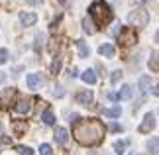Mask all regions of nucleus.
I'll return each mask as SVG.
<instances>
[{"instance_id":"nucleus-1","label":"nucleus","mask_w":159,"mask_h":155,"mask_svg":"<svg viewBox=\"0 0 159 155\" xmlns=\"http://www.w3.org/2000/svg\"><path fill=\"white\" fill-rule=\"evenodd\" d=\"M73 138L81 145H96L104 138V124L98 118H79L73 126Z\"/></svg>"},{"instance_id":"nucleus-2","label":"nucleus","mask_w":159,"mask_h":155,"mask_svg":"<svg viewBox=\"0 0 159 155\" xmlns=\"http://www.w3.org/2000/svg\"><path fill=\"white\" fill-rule=\"evenodd\" d=\"M89 14L94 20L93 24H96V26H106L112 20V8H110L104 0H94L89 8Z\"/></svg>"},{"instance_id":"nucleus-3","label":"nucleus","mask_w":159,"mask_h":155,"mask_svg":"<svg viewBox=\"0 0 159 155\" xmlns=\"http://www.w3.org/2000/svg\"><path fill=\"white\" fill-rule=\"evenodd\" d=\"M138 41V34H136V28H132V26H124L120 30V34H118V43L120 45H134V43Z\"/></svg>"},{"instance_id":"nucleus-4","label":"nucleus","mask_w":159,"mask_h":155,"mask_svg":"<svg viewBox=\"0 0 159 155\" xmlns=\"http://www.w3.org/2000/svg\"><path fill=\"white\" fill-rule=\"evenodd\" d=\"M128 20H130L136 28H143V26H148V22H149V12L143 10V8H138V10L130 12Z\"/></svg>"},{"instance_id":"nucleus-5","label":"nucleus","mask_w":159,"mask_h":155,"mask_svg":"<svg viewBox=\"0 0 159 155\" xmlns=\"http://www.w3.org/2000/svg\"><path fill=\"white\" fill-rule=\"evenodd\" d=\"M34 102H35V98H22V100H18L12 106V112L22 114V116H30L34 112Z\"/></svg>"},{"instance_id":"nucleus-6","label":"nucleus","mask_w":159,"mask_h":155,"mask_svg":"<svg viewBox=\"0 0 159 155\" xmlns=\"http://www.w3.org/2000/svg\"><path fill=\"white\" fill-rule=\"evenodd\" d=\"M155 128V114H145V118H143V122L139 124V128H138V132L139 134H149L151 130Z\"/></svg>"},{"instance_id":"nucleus-7","label":"nucleus","mask_w":159,"mask_h":155,"mask_svg":"<svg viewBox=\"0 0 159 155\" xmlns=\"http://www.w3.org/2000/svg\"><path fill=\"white\" fill-rule=\"evenodd\" d=\"M12 132H14L16 138H22L28 132V122L26 120H14L12 122Z\"/></svg>"},{"instance_id":"nucleus-8","label":"nucleus","mask_w":159,"mask_h":155,"mask_svg":"<svg viewBox=\"0 0 159 155\" xmlns=\"http://www.w3.org/2000/svg\"><path fill=\"white\" fill-rule=\"evenodd\" d=\"M77 102L83 104V106H89V104L93 102V90H89V89L81 90V92L77 94Z\"/></svg>"},{"instance_id":"nucleus-9","label":"nucleus","mask_w":159,"mask_h":155,"mask_svg":"<svg viewBox=\"0 0 159 155\" xmlns=\"http://www.w3.org/2000/svg\"><path fill=\"white\" fill-rule=\"evenodd\" d=\"M41 83H43V79H41V75H38V73H30L28 79H26L28 89H38Z\"/></svg>"},{"instance_id":"nucleus-10","label":"nucleus","mask_w":159,"mask_h":155,"mask_svg":"<svg viewBox=\"0 0 159 155\" xmlns=\"http://www.w3.org/2000/svg\"><path fill=\"white\" fill-rule=\"evenodd\" d=\"M20 22L24 26H34L35 22H38V16L34 14V12H22L20 14Z\"/></svg>"},{"instance_id":"nucleus-11","label":"nucleus","mask_w":159,"mask_h":155,"mask_svg":"<svg viewBox=\"0 0 159 155\" xmlns=\"http://www.w3.org/2000/svg\"><path fill=\"white\" fill-rule=\"evenodd\" d=\"M16 94V90L14 89H4V90H0V108L6 106V104H10V98Z\"/></svg>"},{"instance_id":"nucleus-12","label":"nucleus","mask_w":159,"mask_h":155,"mask_svg":"<svg viewBox=\"0 0 159 155\" xmlns=\"http://www.w3.org/2000/svg\"><path fill=\"white\" fill-rule=\"evenodd\" d=\"M132 94H134L132 84H124V86H122V90L116 94V100H128V98H132Z\"/></svg>"},{"instance_id":"nucleus-13","label":"nucleus","mask_w":159,"mask_h":155,"mask_svg":"<svg viewBox=\"0 0 159 155\" xmlns=\"http://www.w3.org/2000/svg\"><path fill=\"white\" fill-rule=\"evenodd\" d=\"M53 138H55L57 144H65L69 135H67V130L65 128H57V130H55V134H53Z\"/></svg>"},{"instance_id":"nucleus-14","label":"nucleus","mask_w":159,"mask_h":155,"mask_svg":"<svg viewBox=\"0 0 159 155\" xmlns=\"http://www.w3.org/2000/svg\"><path fill=\"white\" fill-rule=\"evenodd\" d=\"M77 47H79V57H81V59L89 57L90 49H89V45H87V43H84L83 39H77Z\"/></svg>"},{"instance_id":"nucleus-15","label":"nucleus","mask_w":159,"mask_h":155,"mask_svg":"<svg viewBox=\"0 0 159 155\" xmlns=\"http://www.w3.org/2000/svg\"><path fill=\"white\" fill-rule=\"evenodd\" d=\"M98 51H100V55H104V57H114L116 49L110 45V43H104V45H100V47H98Z\"/></svg>"},{"instance_id":"nucleus-16","label":"nucleus","mask_w":159,"mask_h":155,"mask_svg":"<svg viewBox=\"0 0 159 155\" xmlns=\"http://www.w3.org/2000/svg\"><path fill=\"white\" fill-rule=\"evenodd\" d=\"M81 77H83V80H84L87 84H94V83H96V75H94V71H93V69H87Z\"/></svg>"},{"instance_id":"nucleus-17","label":"nucleus","mask_w":159,"mask_h":155,"mask_svg":"<svg viewBox=\"0 0 159 155\" xmlns=\"http://www.w3.org/2000/svg\"><path fill=\"white\" fill-rule=\"evenodd\" d=\"M41 120H43V124H47V126H53L55 124V116L51 112V108H47L43 114H41Z\"/></svg>"},{"instance_id":"nucleus-18","label":"nucleus","mask_w":159,"mask_h":155,"mask_svg":"<svg viewBox=\"0 0 159 155\" xmlns=\"http://www.w3.org/2000/svg\"><path fill=\"white\" fill-rule=\"evenodd\" d=\"M151 89V79L149 77H139V90H142V92H148Z\"/></svg>"},{"instance_id":"nucleus-19","label":"nucleus","mask_w":159,"mask_h":155,"mask_svg":"<svg viewBox=\"0 0 159 155\" xmlns=\"http://www.w3.org/2000/svg\"><path fill=\"white\" fill-rule=\"evenodd\" d=\"M61 65H63V59H61V57H59V55H55V59H53V63H51V67H49V69H51V73H53V75H57V73L61 71Z\"/></svg>"},{"instance_id":"nucleus-20","label":"nucleus","mask_w":159,"mask_h":155,"mask_svg":"<svg viewBox=\"0 0 159 155\" xmlns=\"http://www.w3.org/2000/svg\"><path fill=\"white\" fill-rule=\"evenodd\" d=\"M83 30H84L87 34H94V32H96L93 20H89V18H84V20H83Z\"/></svg>"},{"instance_id":"nucleus-21","label":"nucleus","mask_w":159,"mask_h":155,"mask_svg":"<svg viewBox=\"0 0 159 155\" xmlns=\"http://www.w3.org/2000/svg\"><path fill=\"white\" fill-rule=\"evenodd\" d=\"M120 114H122V108H120V106H116V108H106V110H104V116H106V118H118Z\"/></svg>"},{"instance_id":"nucleus-22","label":"nucleus","mask_w":159,"mask_h":155,"mask_svg":"<svg viewBox=\"0 0 159 155\" xmlns=\"http://www.w3.org/2000/svg\"><path fill=\"white\" fill-rule=\"evenodd\" d=\"M149 69L153 71V73H157V71H159V67H157V51L151 53V59H149Z\"/></svg>"},{"instance_id":"nucleus-23","label":"nucleus","mask_w":159,"mask_h":155,"mask_svg":"<svg viewBox=\"0 0 159 155\" xmlns=\"http://www.w3.org/2000/svg\"><path fill=\"white\" fill-rule=\"evenodd\" d=\"M59 38H53L51 41H49V51H51V55H55V53H57V49H59Z\"/></svg>"},{"instance_id":"nucleus-24","label":"nucleus","mask_w":159,"mask_h":155,"mask_svg":"<svg viewBox=\"0 0 159 155\" xmlns=\"http://www.w3.org/2000/svg\"><path fill=\"white\" fill-rule=\"evenodd\" d=\"M14 149H16L18 153H20V155H32V153H34V151H32V149H30V147H28V145H16V147H14Z\"/></svg>"},{"instance_id":"nucleus-25","label":"nucleus","mask_w":159,"mask_h":155,"mask_svg":"<svg viewBox=\"0 0 159 155\" xmlns=\"http://www.w3.org/2000/svg\"><path fill=\"white\" fill-rule=\"evenodd\" d=\"M114 149H116V153H118V155H124L126 151V141H116V144H114Z\"/></svg>"},{"instance_id":"nucleus-26","label":"nucleus","mask_w":159,"mask_h":155,"mask_svg":"<svg viewBox=\"0 0 159 155\" xmlns=\"http://www.w3.org/2000/svg\"><path fill=\"white\" fill-rule=\"evenodd\" d=\"M39 155H53L51 145H49V144H41V145H39Z\"/></svg>"},{"instance_id":"nucleus-27","label":"nucleus","mask_w":159,"mask_h":155,"mask_svg":"<svg viewBox=\"0 0 159 155\" xmlns=\"http://www.w3.org/2000/svg\"><path fill=\"white\" fill-rule=\"evenodd\" d=\"M120 79H122V71H114V73H112V77H110V80H112V84H116Z\"/></svg>"},{"instance_id":"nucleus-28","label":"nucleus","mask_w":159,"mask_h":155,"mask_svg":"<svg viewBox=\"0 0 159 155\" xmlns=\"http://www.w3.org/2000/svg\"><path fill=\"white\" fill-rule=\"evenodd\" d=\"M148 147L151 149V153H157V138H153V139H151L149 144H148Z\"/></svg>"},{"instance_id":"nucleus-29","label":"nucleus","mask_w":159,"mask_h":155,"mask_svg":"<svg viewBox=\"0 0 159 155\" xmlns=\"http://www.w3.org/2000/svg\"><path fill=\"white\" fill-rule=\"evenodd\" d=\"M6 61H8V51H6V49H0V65L6 63Z\"/></svg>"},{"instance_id":"nucleus-30","label":"nucleus","mask_w":159,"mask_h":155,"mask_svg":"<svg viewBox=\"0 0 159 155\" xmlns=\"http://www.w3.org/2000/svg\"><path fill=\"white\" fill-rule=\"evenodd\" d=\"M53 94H55V96H63V94H65L63 86H53Z\"/></svg>"},{"instance_id":"nucleus-31","label":"nucleus","mask_w":159,"mask_h":155,"mask_svg":"<svg viewBox=\"0 0 159 155\" xmlns=\"http://www.w3.org/2000/svg\"><path fill=\"white\" fill-rule=\"evenodd\" d=\"M39 41H43V38H41V34H35V43H34L35 51H39Z\"/></svg>"},{"instance_id":"nucleus-32","label":"nucleus","mask_w":159,"mask_h":155,"mask_svg":"<svg viewBox=\"0 0 159 155\" xmlns=\"http://www.w3.org/2000/svg\"><path fill=\"white\" fill-rule=\"evenodd\" d=\"M61 18H63V16H57V18H55V20L51 22V30H53V32H55V28H57V24L61 22Z\"/></svg>"},{"instance_id":"nucleus-33","label":"nucleus","mask_w":159,"mask_h":155,"mask_svg":"<svg viewBox=\"0 0 159 155\" xmlns=\"http://www.w3.org/2000/svg\"><path fill=\"white\" fill-rule=\"evenodd\" d=\"M79 75V69H77V67H71V69H69V77H77Z\"/></svg>"},{"instance_id":"nucleus-34","label":"nucleus","mask_w":159,"mask_h":155,"mask_svg":"<svg viewBox=\"0 0 159 155\" xmlns=\"http://www.w3.org/2000/svg\"><path fill=\"white\" fill-rule=\"evenodd\" d=\"M0 144L8 145V144H10V138H6V135H2V138H0Z\"/></svg>"},{"instance_id":"nucleus-35","label":"nucleus","mask_w":159,"mask_h":155,"mask_svg":"<svg viewBox=\"0 0 159 155\" xmlns=\"http://www.w3.org/2000/svg\"><path fill=\"white\" fill-rule=\"evenodd\" d=\"M110 130H112V132H120V126H118V124H112V126H110Z\"/></svg>"},{"instance_id":"nucleus-36","label":"nucleus","mask_w":159,"mask_h":155,"mask_svg":"<svg viewBox=\"0 0 159 155\" xmlns=\"http://www.w3.org/2000/svg\"><path fill=\"white\" fill-rule=\"evenodd\" d=\"M26 2H28V4H32V6H34V4H41V2H43V0H26Z\"/></svg>"},{"instance_id":"nucleus-37","label":"nucleus","mask_w":159,"mask_h":155,"mask_svg":"<svg viewBox=\"0 0 159 155\" xmlns=\"http://www.w3.org/2000/svg\"><path fill=\"white\" fill-rule=\"evenodd\" d=\"M4 80H6V75H4L2 71H0V83H4Z\"/></svg>"},{"instance_id":"nucleus-38","label":"nucleus","mask_w":159,"mask_h":155,"mask_svg":"<svg viewBox=\"0 0 159 155\" xmlns=\"http://www.w3.org/2000/svg\"><path fill=\"white\" fill-rule=\"evenodd\" d=\"M59 4H63V6H69V0H59Z\"/></svg>"},{"instance_id":"nucleus-39","label":"nucleus","mask_w":159,"mask_h":155,"mask_svg":"<svg viewBox=\"0 0 159 155\" xmlns=\"http://www.w3.org/2000/svg\"><path fill=\"white\" fill-rule=\"evenodd\" d=\"M136 2H138V4H142V2H145V0H136Z\"/></svg>"}]
</instances>
